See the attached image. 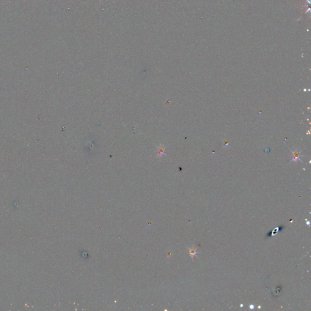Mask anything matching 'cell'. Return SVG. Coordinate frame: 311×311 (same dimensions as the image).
I'll return each instance as SVG.
<instances>
[{"mask_svg": "<svg viewBox=\"0 0 311 311\" xmlns=\"http://www.w3.org/2000/svg\"><path fill=\"white\" fill-rule=\"evenodd\" d=\"M293 153V159H292V161H298V160H301L300 159V153H301V151H298V149H296L295 150V151L292 152Z\"/></svg>", "mask_w": 311, "mask_h": 311, "instance_id": "1", "label": "cell"}, {"mask_svg": "<svg viewBox=\"0 0 311 311\" xmlns=\"http://www.w3.org/2000/svg\"><path fill=\"white\" fill-rule=\"evenodd\" d=\"M250 309H253L254 308V306L251 305V306H250Z\"/></svg>", "mask_w": 311, "mask_h": 311, "instance_id": "2", "label": "cell"}]
</instances>
